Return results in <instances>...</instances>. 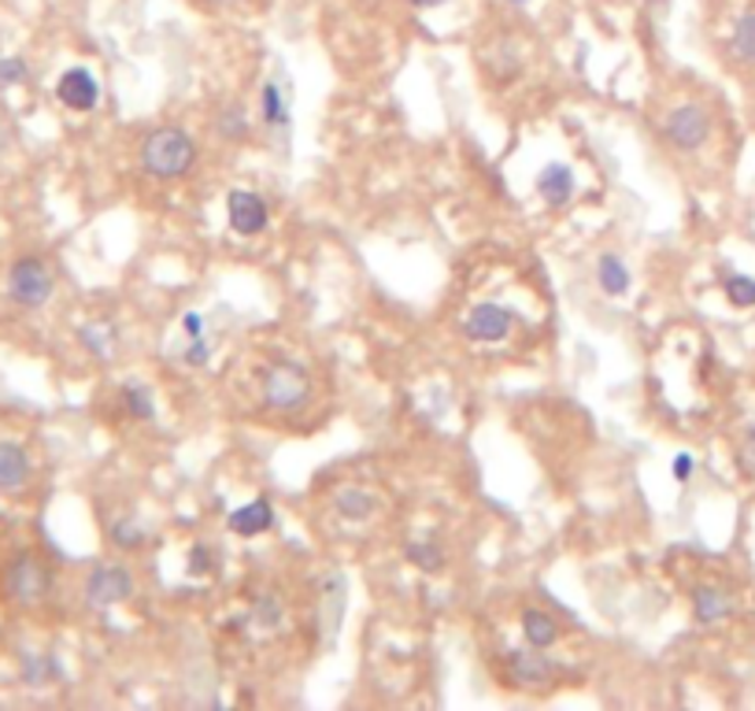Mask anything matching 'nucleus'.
<instances>
[{
    "label": "nucleus",
    "instance_id": "obj_1",
    "mask_svg": "<svg viewBox=\"0 0 755 711\" xmlns=\"http://www.w3.org/2000/svg\"><path fill=\"white\" fill-rule=\"evenodd\" d=\"M193 164H197V145H193V138L178 127L152 130L145 138V145H141V167H145L152 178H163V182L182 178V175H189Z\"/></svg>",
    "mask_w": 755,
    "mask_h": 711
},
{
    "label": "nucleus",
    "instance_id": "obj_2",
    "mask_svg": "<svg viewBox=\"0 0 755 711\" xmlns=\"http://www.w3.org/2000/svg\"><path fill=\"white\" fill-rule=\"evenodd\" d=\"M311 397V379L300 363L293 360H274L267 374H263V401L278 412H297Z\"/></svg>",
    "mask_w": 755,
    "mask_h": 711
},
{
    "label": "nucleus",
    "instance_id": "obj_3",
    "mask_svg": "<svg viewBox=\"0 0 755 711\" xmlns=\"http://www.w3.org/2000/svg\"><path fill=\"white\" fill-rule=\"evenodd\" d=\"M8 293L23 308H41V304L53 297V271L34 256L15 260L12 271H8Z\"/></svg>",
    "mask_w": 755,
    "mask_h": 711
},
{
    "label": "nucleus",
    "instance_id": "obj_4",
    "mask_svg": "<svg viewBox=\"0 0 755 711\" xmlns=\"http://www.w3.org/2000/svg\"><path fill=\"white\" fill-rule=\"evenodd\" d=\"M663 134H667V141L675 149L697 152L703 141L711 138V116H708V108H700V105H678L667 119H663Z\"/></svg>",
    "mask_w": 755,
    "mask_h": 711
},
{
    "label": "nucleus",
    "instance_id": "obj_5",
    "mask_svg": "<svg viewBox=\"0 0 755 711\" xmlns=\"http://www.w3.org/2000/svg\"><path fill=\"white\" fill-rule=\"evenodd\" d=\"M227 219H230L233 233H241V238H256V233L267 230V222H271L267 200L256 197V193H249V189H233L227 197Z\"/></svg>",
    "mask_w": 755,
    "mask_h": 711
},
{
    "label": "nucleus",
    "instance_id": "obj_6",
    "mask_svg": "<svg viewBox=\"0 0 755 711\" xmlns=\"http://www.w3.org/2000/svg\"><path fill=\"white\" fill-rule=\"evenodd\" d=\"M512 327H515V315L507 308H500V304H478V308H471V315L463 319V333L482 344L504 341L507 333H512Z\"/></svg>",
    "mask_w": 755,
    "mask_h": 711
},
{
    "label": "nucleus",
    "instance_id": "obj_7",
    "mask_svg": "<svg viewBox=\"0 0 755 711\" xmlns=\"http://www.w3.org/2000/svg\"><path fill=\"white\" fill-rule=\"evenodd\" d=\"M134 593V578H130L127 567H116V564H108V567H97L94 575H89V586H86V597H89V604H97V608H108V604H119V601H127V597Z\"/></svg>",
    "mask_w": 755,
    "mask_h": 711
},
{
    "label": "nucleus",
    "instance_id": "obj_8",
    "mask_svg": "<svg viewBox=\"0 0 755 711\" xmlns=\"http://www.w3.org/2000/svg\"><path fill=\"white\" fill-rule=\"evenodd\" d=\"M8 593L23 604L41 601V597L48 593V571L34 560V556H19L12 564V571H8Z\"/></svg>",
    "mask_w": 755,
    "mask_h": 711
},
{
    "label": "nucleus",
    "instance_id": "obj_9",
    "mask_svg": "<svg viewBox=\"0 0 755 711\" xmlns=\"http://www.w3.org/2000/svg\"><path fill=\"white\" fill-rule=\"evenodd\" d=\"M56 97L64 100L70 111H94L100 100V86L86 67H70L56 83Z\"/></svg>",
    "mask_w": 755,
    "mask_h": 711
},
{
    "label": "nucleus",
    "instance_id": "obj_10",
    "mask_svg": "<svg viewBox=\"0 0 755 711\" xmlns=\"http://www.w3.org/2000/svg\"><path fill=\"white\" fill-rule=\"evenodd\" d=\"M575 189H578V178H575V171H570L567 164H548V167H540V175H537V197L545 200L548 208H563V205H570Z\"/></svg>",
    "mask_w": 755,
    "mask_h": 711
},
{
    "label": "nucleus",
    "instance_id": "obj_11",
    "mask_svg": "<svg viewBox=\"0 0 755 711\" xmlns=\"http://www.w3.org/2000/svg\"><path fill=\"white\" fill-rule=\"evenodd\" d=\"M230 530L238 537H260L263 530L274 526V507L267 496H256L252 504H241L238 512H230Z\"/></svg>",
    "mask_w": 755,
    "mask_h": 711
},
{
    "label": "nucleus",
    "instance_id": "obj_12",
    "mask_svg": "<svg viewBox=\"0 0 755 711\" xmlns=\"http://www.w3.org/2000/svg\"><path fill=\"white\" fill-rule=\"evenodd\" d=\"M30 479V456L23 445L15 441H0V490L12 493L23 490Z\"/></svg>",
    "mask_w": 755,
    "mask_h": 711
},
{
    "label": "nucleus",
    "instance_id": "obj_13",
    "mask_svg": "<svg viewBox=\"0 0 755 711\" xmlns=\"http://www.w3.org/2000/svg\"><path fill=\"white\" fill-rule=\"evenodd\" d=\"M733 612V601L726 593H722L719 586H700L692 589V615H697V623L711 626V623H722Z\"/></svg>",
    "mask_w": 755,
    "mask_h": 711
},
{
    "label": "nucleus",
    "instance_id": "obj_14",
    "mask_svg": "<svg viewBox=\"0 0 755 711\" xmlns=\"http://www.w3.org/2000/svg\"><path fill=\"white\" fill-rule=\"evenodd\" d=\"M512 678L518 686H548L556 678V664L540 653H512Z\"/></svg>",
    "mask_w": 755,
    "mask_h": 711
},
{
    "label": "nucleus",
    "instance_id": "obj_15",
    "mask_svg": "<svg viewBox=\"0 0 755 711\" xmlns=\"http://www.w3.org/2000/svg\"><path fill=\"white\" fill-rule=\"evenodd\" d=\"M523 634H526V642L534 645V648H548V645H556L559 623L548 612H537V608H529V612H523Z\"/></svg>",
    "mask_w": 755,
    "mask_h": 711
},
{
    "label": "nucleus",
    "instance_id": "obj_16",
    "mask_svg": "<svg viewBox=\"0 0 755 711\" xmlns=\"http://www.w3.org/2000/svg\"><path fill=\"white\" fill-rule=\"evenodd\" d=\"M597 282H600V289L608 293V297H622V293L630 289V267L622 263L619 256H600V267H597Z\"/></svg>",
    "mask_w": 755,
    "mask_h": 711
},
{
    "label": "nucleus",
    "instance_id": "obj_17",
    "mask_svg": "<svg viewBox=\"0 0 755 711\" xmlns=\"http://www.w3.org/2000/svg\"><path fill=\"white\" fill-rule=\"evenodd\" d=\"M333 504H338V512L352 523L371 519V515L378 512V496L366 493V490H341L338 496H333Z\"/></svg>",
    "mask_w": 755,
    "mask_h": 711
},
{
    "label": "nucleus",
    "instance_id": "obj_18",
    "mask_svg": "<svg viewBox=\"0 0 755 711\" xmlns=\"http://www.w3.org/2000/svg\"><path fill=\"white\" fill-rule=\"evenodd\" d=\"M730 48H733V56H737L741 64H755V8H748V12L733 23Z\"/></svg>",
    "mask_w": 755,
    "mask_h": 711
},
{
    "label": "nucleus",
    "instance_id": "obj_19",
    "mask_svg": "<svg viewBox=\"0 0 755 711\" xmlns=\"http://www.w3.org/2000/svg\"><path fill=\"white\" fill-rule=\"evenodd\" d=\"M260 108H263V123L267 127H285L289 123V111H285V97L274 83H263L260 94Z\"/></svg>",
    "mask_w": 755,
    "mask_h": 711
},
{
    "label": "nucleus",
    "instance_id": "obj_20",
    "mask_svg": "<svg viewBox=\"0 0 755 711\" xmlns=\"http://www.w3.org/2000/svg\"><path fill=\"white\" fill-rule=\"evenodd\" d=\"M726 300L733 308H755V278H748V274H730Z\"/></svg>",
    "mask_w": 755,
    "mask_h": 711
},
{
    "label": "nucleus",
    "instance_id": "obj_21",
    "mask_svg": "<svg viewBox=\"0 0 755 711\" xmlns=\"http://www.w3.org/2000/svg\"><path fill=\"white\" fill-rule=\"evenodd\" d=\"M407 560L418 564L423 571H441L445 553L437 545H430V542H415V545H407Z\"/></svg>",
    "mask_w": 755,
    "mask_h": 711
},
{
    "label": "nucleus",
    "instance_id": "obj_22",
    "mask_svg": "<svg viewBox=\"0 0 755 711\" xmlns=\"http://www.w3.org/2000/svg\"><path fill=\"white\" fill-rule=\"evenodd\" d=\"M219 134L227 141H244L249 138V119H244L241 108H227L219 116Z\"/></svg>",
    "mask_w": 755,
    "mask_h": 711
},
{
    "label": "nucleus",
    "instance_id": "obj_23",
    "mask_svg": "<svg viewBox=\"0 0 755 711\" xmlns=\"http://www.w3.org/2000/svg\"><path fill=\"white\" fill-rule=\"evenodd\" d=\"M111 542H116L119 548H141V545H145V530H141L138 523L122 519V523L111 526Z\"/></svg>",
    "mask_w": 755,
    "mask_h": 711
},
{
    "label": "nucleus",
    "instance_id": "obj_24",
    "mask_svg": "<svg viewBox=\"0 0 755 711\" xmlns=\"http://www.w3.org/2000/svg\"><path fill=\"white\" fill-rule=\"evenodd\" d=\"M26 83V64L19 56H0V89Z\"/></svg>",
    "mask_w": 755,
    "mask_h": 711
},
{
    "label": "nucleus",
    "instance_id": "obj_25",
    "mask_svg": "<svg viewBox=\"0 0 755 711\" xmlns=\"http://www.w3.org/2000/svg\"><path fill=\"white\" fill-rule=\"evenodd\" d=\"M127 408H130V415H138V419H152V415H156L145 385H127Z\"/></svg>",
    "mask_w": 755,
    "mask_h": 711
},
{
    "label": "nucleus",
    "instance_id": "obj_26",
    "mask_svg": "<svg viewBox=\"0 0 755 711\" xmlns=\"http://www.w3.org/2000/svg\"><path fill=\"white\" fill-rule=\"evenodd\" d=\"M48 675H56V664H53V659H30V667H26V682H30V686H41Z\"/></svg>",
    "mask_w": 755,
    "mask_h": 711
},
{
    "label": "nucleus",
    "instance_id": "obj_27",
    "mask_svg": "<svg viewBox=\"0 0 755 711\" xmlns=\"http://www.w3.org/2000/svg\"><path fill=\"white\" fill-rule=\"evenodd\" d=\"M256 619H263V626H278V619H282L278 601H274V597H263L256 604Z\"/></svg>",
    "mask_w": 755,
    "mask_h": 711
},
{
    "label": "nucleus",
    "instance_id": "obj_28",
    "mask_svg": "<svg viewBox=\"0 0 755 711\" xmlns=\"http://www.w3.org/2000/svg\"><path fill=\"white\" fill-rule=\"evenodd\" d=\"M692 467H697V463H692V456L689 452H678L675 463H670V474H675V482L686 485L692 479Z\"/></svg>",
    "mask_w": 755,
    "mask_h": 711
},
{
    "label": "nucleus",
    "instance_id": "obj_29",
    "mask_svg": "<svg viewBox=\"0 0 755 711\" xmlns=\"http://www.w3.org/2000/svg\"><path fill=\"white\" fill-rule=\"evenodd\" d=\"M208 356H211L208 341H204V338H197V341L189 344V352H186V363H189V368H204V363H208Z\"/></svg>",
    "mask_w": 755,
    "mask_h": 711
},
{
    "label": "nucleus",
    "instance_id": "obj_30",
    "mask_svg": "<svg viewBox=\"0 0 755 711\" xmlns=\"http://www.w3.org/2000/svg\"><path fill=\"white\" fill-rule=\"evenodd\" d=\"M208 567H211V553H208L204 545H197V548L189 553V575H204Z\"/></svg>",
    "mask_w": 755,
    "mask_h": 711
},
{
    "label": "nucleus",
    "instance_id": "obj_31",
    "mask_svg": "<svg viewBox=\"0 0 755 711\" xmlns=\"http://www.w3.org/2000/svg\"><path fill=\"white\" fill-rule=\"evenodd\" d=\"M182 322H186V333H189L193 341L204 338V319H200L197 311H186V319H182Z\"/></svg>",
    "mask_w": 755,
    "mask_h": 711
},
{
    "label": "nucleus",
    "instance_id": "obj_32",
    "mask_svg": "<svg viewBox=\"0 0 755 711\" xmlns=\"http://www.w3.org/2000/svg\"><path fill=\"white\" fill-rule=\"evenodd\" d=\"M415 8H441V4H448V0H412Z\"/></svg>",
    "mask_w": 755,
    "mask_h": 711
},
{
    "label": "nucleus",
    "instance_id": "obj_33",
    "mask_svg": "<svg viewBox=\"0 0 755 711\" xmlns=\"http://www.w3.org/2000/svg\"><path fill=\"white\" fill-rule=\"evenodd\" d=\"M507 4H529V0H507Z\"/></svg>",
    "mask_w": 755,
    "mask_h": 711
},
{
    "label": "nucleus",
    "instance_id": "obj_34",
    "mask_svg": "<svg viewBox=\"0 0 755 711\" xmlns=\"http://www.w3.org/2000/svg\"><path fill=\"white\" fill-rule=\"evenodd\" d=\"M211 4H233V0H211Z\"/></svg>",
    "mask_w": 755,
    "mask_h": 711
},
{
    "label": "nucleus",
    "instance_id": "obj_35",
    "mask_svg": "<svg viewBox=\"0 0 755 711\" xmlns=\"http://www.w3.org/2000/svg\"><path fill=\"white\" fill-rule=\"evenodd\" d=\"M748 438H752V449H755V426H752V434H748Z\"/></svg>",
    "mask_w": 755,
    "mask_h": 711
}]
</instances>
